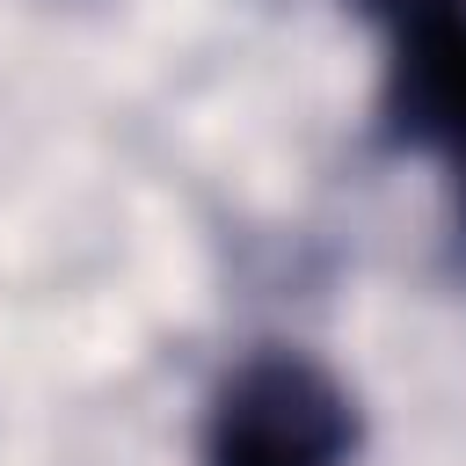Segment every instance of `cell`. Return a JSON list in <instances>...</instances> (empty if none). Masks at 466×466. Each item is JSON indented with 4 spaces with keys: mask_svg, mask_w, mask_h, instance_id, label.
<instances>
[{
    "mask_svg": "<svg viewBox=\"0 0 466 466\" xmlns=\"http://www.w3.org/2000/svg\"><path fill=\"white\" fill-rule=\"evenodd\" d=\"M357 408L350 393L291 350L248 357L211 408V466H350Z\"/></svg>",
    "mask_w": 466,
    "mask_h": 466,
    "instance_id": "obj_1",
    "label": "cell"
},
{
    "mask_svg": "<svg viewBox=\"0 0 466 466\" xmlns=\"http://www.w3.org/2000/svg\"><path fill=\"white\" fill-rule=\"evenodd\" d=\"M386 131L400 146L444 153L466 218V0H422L393 22Z\"/></svg>",
    "mask_w": 466,
    "mask_h": 466,
    "instance_id": "obj_2",
    "label": "cell"
},
{
    "mask_svg": "<svg viewBox=\"0 0 466 466\" xmlns=\"http://www.w3.org/2000/svg\"><path fill=\"white\" fill-rule=\"evenodd\" d=\"M357 7H364V15H386V22H400V15H408V7H422V0H357Z\"/></svg>",
    "mask_w": 466,
    "mask_h": 466,
    "instance_id": "obj_3",
    "label": "cell"
}]
</instances>
